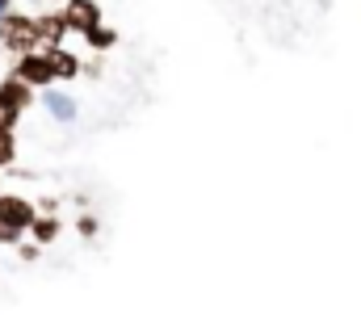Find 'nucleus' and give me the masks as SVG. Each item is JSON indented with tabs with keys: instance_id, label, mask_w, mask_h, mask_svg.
Instances as JSON below:
<instances>
[{
	"instance_id": "obj_1",
	"label": "nucleus",
	"mask_w": 361,
	"mask_h": 323,
	"mask_svg": "<svg viewBox=\"0 0 361 323\" xmlns=\"http://www.w3.org/2000/svg\"><path fill=\"white\" fill-rule=\"evenodd\" d=\"M0 47L21 55V51H34L38 47V25L34 17L25 13H0Z\"/></svg>"
},
{
	"instance_id": "obj_2",
	"label": "nucleus",
	"mask_w": 361,
	"mask_h": 323,
	"mask_svg": "<svg viewBox=\"0 0 361 323\" xmlns=\"http://www.w3.org/2000/svg\"><path fill=\"white\" fill-rule=\"evenodd\" d=\"M13 76H21V80L30 84L34 92L38 88H47V84H55V72H51V59L34 47V51H21L17 55V63H13Z\"/></svg>"
},
{
	"instance_id": "obj_3",
	"label": "nucleus",
	"mask_w": 361,
	"mask_h": 323,
	"mask_svg": "<svg viewBox=\"0 0 361 323\" xmlns=\"http://www.w3.org/2000/svg\"><path fill=\"white\" fill-rule=\"evenodd\" d=\"M63 25H68V34H85L89 25L101 21V4L97 0H63Z\"/></svg>"
},
{
	"instance_id": "obj_4",
	"label": "nucleus",
	"mask_w": 361,
	"mask_h": 323,
	"mask_svg": "<svg viewBox=\"0 0 361 323\" xmlns=\"http://www.w3.org/2000/svg\"><path fill=\"white\" fill-rule=\"evenodd\" d=\"M34 214H38V210L30 206V197H17V193H0V223H4V227H13V231H25Z\"/></svg>"
},
{
	"instance_id": "obj_5",
	"label": "nucleus",
	"mask_w": 361,
	"mask_h": 323,
	"mask_svg": "<svg viewBox=\"0 0 361 323\" xmlns=\"http://www.w3.org/2000/svg\"><path fill=\"white\" fill-rule=\"evenodd\" d=\"M47 59H51L55 80H76V76H80V59H76L72 51H63V47H47Z\"/></svg>"
},
{
	"instance_id": "obj_6",
	"label": "nucleus",
	"mask_w": 361,
	"mask_h": 323,
	"mask_svg": "<svg viewBox=\"0 0 361 323\" xmlns=\"http://www.w3.org/2000/svg\"><path fill=\"white\" fill-rule=\"evenodd\" d=\"M34 25H38V42H47V47H59L68 34L63 13H42V17H34Z\"/></svg>"
},
{
	"instance_id": "obj_7",
	"label": "nucleus",
	"mask_w": 361,
	"mask_h": 323,
	"mask_svg": "<svg viewBox=\"0 0 361 323\" xmlns=\"http://www.w3.org/2000/svg\"><path fill=\"white\" fill-rule=\"evenodd\" d=\"M0 97H4L13 109H25V105L34 101V88L21 80V76H13V72H8V76H4V84H0Z\"/></svg>"
},
{
	"instance_id": "obj_8",
	"label": "nucleus",
	"mask_w": 361,
	"mask_h": 323,
	"mask_svg": "<svg viewBox=\"0 0 361 323\" xmlns=\"http://www.w3.org/2000/svg\"><path fill=\"white\" fill-rule=\"evenodd\" d=\"M38 92H47L42 101H47L51 118H59V122H72V118H76V101H72L68 92H59V88H51V84H47V88H38Z\"/></svg>"
},
{
	"instance_id": "obj_9",
	"label": "nucleus",
	"mask_w": 361,
	"mask_h": 323,
	"mask_svg": "<svg viewBox=\"0 0 361 323\" xmlns=\"http://www.w3.org/2000/svg\"><path fill=\"white\" fill-rule=\"evenodd\" d=\"M25 231H30V236H34L38 243H51L55 236H59V219H55V214H34Z\"/></svg>"
},
{
	"instance_id": "obj_10",
	"label": "nucleus",
	"mask_w": 361,
	"mask_h": 323,
	"mask_svg": "<svg viewBox=\"0 0 361 323\" xmlns=\"http://www.w3.org/2000/svg\"><path fill=\"white\" fill-rule=\"evenodd\" d=\"M80 38H85V42H89L92 51H109V47H114V42H118V34H114V30H109V25H101V21H97V25H89V30H85V34H80Z\"/></svg>"
},
{
	"instance_id": "obj_11",
	"label": "nucleus",
	"mask_w": 361,
	"mask_h": 323,
	"mask_svg": "<svg viewBox=\"0 0 361 323\" xmlns=\"http://www.w3.org/2000/svg\"><path fill=\"white\" fill-rule=\"evenodd\" d=\"M17 164V135L13 126H0V168H13Z\"/></svg>"
},
{
	"instance_id": "obj_12",
	"label": "nucleus",
	"mask_w": 361,
	"mask_h": 323,
	"mask_svg": "<svg viewBox=\"0 0 361 323\" xmlns=\"http://www.w3.org/2000/svg\"><path fill=\"white\" fill-rule=\"evenodd\" d=\"M17 118H21V109H13V105L0 97V126H13V130H17Z\"/></svg>"
},
{
	"instance_id": "obj_13",
	"label": "nucleus",
	"mask_w": 361,
	"mask_h": 323,
	"mask_svg": "<svg viewBox=\"0 0 361 323\" xmlns=\"http://www.w3.org/2000/svg\"><path fill=\"white\" fill-rule=\"evenodd\" d=\"M80 236H97V219H92V214L80 219Z\"/></svg>"
},
{
	"instance_id": "obj_14",
	"label": "nucleus",
	"mask_w": 361,
	"mask_h": 323,
	"mask_svg": "<svg viewBox=\"0 0 361 323\" xmlns=\"http://www.w3.org/2000/svg\"><path fill=\"white\" fill-rule=\"evenodd\" d=\"M13 8V0H0V13H8Z\"/></svg>"
},
{
	"instance_id": "obj_15",
	"label": "nucleus",
	"mask_w": 361,
	"mask_h": 323,
	"mask_svg": "<svg viewBox=\"0 0 361 323\" xmlns=\"http://www.w3.org/2000/svg\"><path fill=\"white\" fill-rule=\"evenodd\" d=\"M55 4H63V0H55Z\"/></svg>"
}]
</instances>
